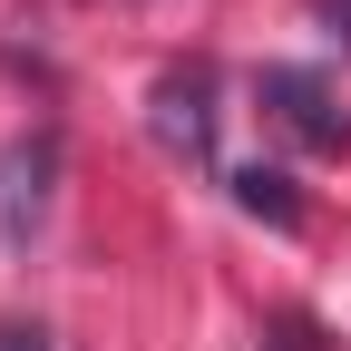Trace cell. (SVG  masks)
<instances>
[{
    "instance_id": "obj_1",
    "label": "cell",
    "mask_w": 351,
    "mask_h": 351,
    "mask_svg": "<svg viewBox=\"0 0 351 351\" xmlns=\"http://www.w3.org/2000/svg\"><path fill=\"white\" fill-rule=\"evenodd\" d=\"M147 127H156V147H166V156L215 166V69H205V59L166 69V78L147 88Z\"/></svg>"
},
{
    "instance_id": "obj_2",
    "label": "cell",
    "mask_w": 351,
    "mask_h": 351,
    "mask_svg": "<svg viewBox=\"0 0 351 351\" xmlns=\"http://www.w3.org/2000/svg\"><path fill=\"white\" fill-rule=\"evenodd\" d=\"M254 98H263V117H274L293 147H313V156H341V147H351V117L332 108V88H322L313 69H263Z\"/></svg>"
},
{
    "instance_id": "obj_3",
    "label": "cell",
    "mask_w": 351,
    "mask_h": 351,
    "mask_svg": "<svg viewBox=\"0 0 351 351\" xmlns=\"http://www.w3.org/2000/svg\"><path fill=\"white\" fill-rule=\"evenodd\" d=\"M39 186H49V137L0 156V254L29 244V225H39Z\"/></svg>"
},
{
    "instance_id": "obj_4",
    "label": "cell",
    "mask_w": 351,
    "mask_h": 351,
    "mask_svg": "<svg viewBox=\"0 0 351 351\" xmlns=\"http://www.w3.org/2000/svg\"><path fill=\"white\" fill-rule=\"evenodd\" d=\"M234 205L254 225H274V234H302V195H293L283 166H234Z\"/></svg>"
},
{
    "instance_id": "obj_5",
    "label": "cell",
    "mask_w": 351,
    "mask_h": 351,
    "mask_svg": "<svg viewBox=\"0 0 351 351\" xmlns=\"http://www.w3.org/2000/svg\"><path fill=\"white\" fill-rule=\"evenodd\" d=\"M263 351H322V332H313V322H274V332H263Z\"/></svg>"
},
{
    "instance_id": "obj_6",
    "label": "cell",
    "mask_w": 351,
    "mask_h": 351,
    "mask_svg": "<svg viewBox=\"0 0 351 351\" xmlns=\"http://www.w3.org/2000/svg\"><path fill=\"white\" fill-rule=\"evenodd\" d=\"M0 351H49V332L39 322H0Z\"/></svg>"
},
{
    "instance_id": "obj_7",
    "label": "cell",
    "mask_w": 351,
    "mask_h": 351,
    "mask_svg": "<svg viewBox=\"0 0 351 351\" xmlns=\"http://www.w3.org/2000/svg\"><path fill=\"white\" fill-rule=\"evenodd\" d=\"M322 29L341 39V49H351V0H322Z\"/></svg>"
}]
</instances>
